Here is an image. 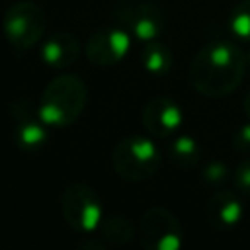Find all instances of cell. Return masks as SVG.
Instances as JSON below:
<instances>
[{"label": "cell", "instance_id": "cell-1", "mask_svg": "<svg viewBox=\"0 0 250 250\" xmlns=\"http://www.w3.org/2000/svg\"><path fill=\"white\" fill-rule=\"evenodd\" d=\"M246 53L232 41L205 43L191 59L188 76L195 92L205 98H225L232 94L246 74Z\"/></svg>", "mask_w": 250, "mask_h": 250}, {"label": "cell", "instance_id": "cell-2", "mask_svg": "<svg viewBox=\"0 0 250 250\" xmlns=\"http://www.w3.org/2000/svg\"><path fill=\"white\" fill-rule=\"evenodd\" d=\"M88 105V86L78 74L55 76L41 94L39 113L53 129L74 125Z\"/></svg>", "mask_w": 250, "mask_h": 250}, {"label": "cell", "instance_id": "cell-3", "mask_svg": "<svg viewBox=\"0 0 250 250\" xmlns=\"http://www.w3.org/2000/svg\"><path fill=\"white\" fill-rule=\"evenodd\" d=\"M111 168L125 182H143L152 178L162 162V152L148 137L129 135L111 148Z\"/></svg>", "mask_w": 250, "mask_h": 250}, {"label": "cell", "instance_id": "cell-4", "mask_svg": "<svg viewBox=\"0 0 250 250\" xmlns=\"http://www.w3.org/2000/svg\"><path fill=\"white\" fill-rule=\"evenodd\" d=\"M2 31L14 55L21 57L45 37L47 16L39 4L31 0H18L6 8L2 16Z\"/></svg>", "mask_w": 250, "mask_h": 250}, {"label": "cell", "instance_id": "cell-5", "mask_svg": "<svg viewBox=\"0 0 250 250\" xmlns=\"http://www.w3.org/2000/svg\"><path fill=\"white\" fill-rule=\"evenodd\" d=\"M61 213L76 234H90L98 230L104 217L100 193L86 182H72L62 189Z\"/></svg>", "mask_w": 250, "mask_h": 250}, {"label": "cell", "instance_id": "cell-6", "mask_svg": "<svg viewBox=\"0 0 250 250\" xmlns=\"http://www.w3.org/2000/svg\"><path fill=\"white\" fill-rule=\"evenodd\" d=\"M113 20L139 41H154L166 27L162 8L150 0H117L111 8Z\"/></svg>", "mask_w": 250, "mask_h": 250}, {"label": "cell", "instance_id": "cell-7", "mask_svg": "<svg viewBox=\"0 0 250 250\" xmlns=\"http://www.w3.org/2000/svg\"><path fill=\"white\" fill-rule=\"evenodd\" d=\"M137 238L145 250H178L184 242V229L170 209L154 205L141 215Z\"/></svg>", "mask_w": 250, "mask_h": 250}, {"label": "cell", "instance_id": "cell-8", "mask_svg": "<svg viewBox=\"0 0 250 250\" xmlns=\"http://www.w3.org/2000/svg\"><path fill=\"white\" fill-rule=\"evenodd\" d=\"M8 113L12 121L14 143L21 150L35 152L41 146H45L49 139V125L43 121L39 113V105H35L27 98H16L12 100Z\"/></svg>", "mask_w": 250, "mask_h": 250}, {"label": "cell", "instance_id": "cell-9", "mask_svg": "<svg viewBox=\"0 0 250 250\" xmlns=\"http://www.w3.org/2000/svg\"><path fill=\"white\" fill-rule=\"evenodd\" d=\"M129 47H131V33L127 29H123L121 25L100 27L88 37L84 53L92 64L113 66L125 59Z\"/></svg>", "mask_w": 250, "mask_h": 250}, {"label": "cell", "instance_id": "cell-10", "mask_svg": "<svg viewBox=\"0 0 250 250\" xmlns=\"http://www.w3.org/2000/svg\"><path fill=\"white\" fill-rule=\"evenodd\" d=\"M182 121V107L168 96L150 98L141 111V123L145 131L154 139H170L180 129Z\"/></svg>", "mask_w": 250, "mask_h": 250}, {"label": "cell", "instance_id": "cell-11", "mask_svg": "<svg viewBox=\"0 0 250 250\" xmlns=\"http://www.w3.org/2000/svg\"><path fill=\"white\" fill-rule=\"evenodd\" d=\"M205 217L207 223L215 230H230L234 229L242 217H244V205L238 199V195L230 189H217L211 193L205 205Z\"/></svg>", "mask_w": 250, "mask_h": 250}, {"label": "cell", "instance_id": "cell-12", "mask_svg": "<svg viewBox=\"0 0 250 250\" xmlns=\"http://www.w3.org/2000/svg\"><path fill=\"white\" fill-rule=\"evenodd\" d=\"M41 61L51 68H68L80 57V39L70 31H55L41 43Z\"/></svg>", "mask_w": 250, "mask_h": 250}, {"label": "cell", "instance_id": "cell-13", "mask_svg": "<svg viewBox=\"0 0 250 250\" xmlns=\"http://www.w3.org/2000/svg\"><path fill=\"white\" fill-rule=\"evenodd\" d=\"M98 232H100V238H104L107 244H113V246H125L137 236V229L129 221V217L119 213L104 215L98 227Z\"/></svg>", "mask_w": 250, "mask_h": 250}, {"label": "cell", "instance_id": "cell-14", "mask_svg": "<svg viewBox=\"0 0 250 250\" xmlns=\"http://www.w3.org/2000/svg\"><path fill=\"white\" fill-rule=\"evenodd\" d=\"M174 62L172 51L168 49V45L160 43V41H148L143 49H141V64L143 68L152 74V76H164L170 72Z\"/></svg>", "mask_w": 250, "mask_h": 250}, {"label": "cell", "instance_id": "cell-15", "mask_svg": "<svg viewBox=\"0 0 250 250\" xmlns=\"http://www.w3.org/2000/svg\"><path fill=\"white\" fill-rule=\"evenodd\" d=\"M168 158L180 168H191L201 158V146L191 135H178L168 143Z\"/></svg>", "mask_w": 250, "mask_h": 250}, {"label": "cell", "instance_id": "cell-16", "mask_svg": "<svg viewBox=\"0 0 250 250\" xmlns=\"http://www.w3.org/2000/svg\"><path fill=\"white\" fill-rule=\"evenodd\" d=\"M229 29L236 39L250 43V0H240L230 10Z\"/></svg>", "mask_w": 250, "mask_h": 250}, {"label": "cell", "instance_id": "cell-17", "mask_svg": "<svg viewBox=\"0 0 250 250\" xmlns=\"http://www.w3.org/2000/svg\"><path fill=\"white\" fill-rule=\"evenodd\" d=\"M229 176H230V170H229V166H227L225 162H221V160H211L209 164H205V168H203V172H201L203 182L209 184V186H221V184L227 182Z\"/></svg>", "mask_w": 250, "mask_h": 250}, {"label": "cell", "instance_id": "cell-18", "mask_svg": "<svg viewBox=\"0 0 250 250\" xmlns=\"http://www.w3.org/2000/svg\"><path fill=\"white\" fill-rule=\"evenodd\" d=\"M234 186L238 191L250 197V156L242 158V162L234 170Z\"/></svg>", "mask_w": 250, "mask_h": 250}, {"label": "cell", "instance_id": "cell-19", "mask_svg": "<svg viewBox=\"0 0 250 250\" xmlns=\"http://www.w3.org/2000/svg\"><path fill=\"white\" fill-rule=\"evenodd\" d=\"M232 148L236 152L250 150V119L246 123L238 125L236 131L232 133Z\"/></svg>", "mask_w": 250, "mask_h": 250}, {"label": "cell", "instance_id": "cell-20", "mask_svg": "<svg viewBox=\"0 0 250 250\" xmlns=\"http://www.w3.org/2000/svg\"><path fill=\"white\" fill-rule=\"evenodd\" d=\"M107 246V242L102 238V240H98V238H86V240H82V242H78V248L80 250H104Z\"/></svg>", "mask_w": 250, "mask_h": 250}, {"label": "cell", "instance_id": "cell-21", "mask_svg": "<svg viewBox=\"0 0 250 250\" xmlns=\"http://www.w3.org/2000/svg\"><path fill=\"white\" fill-rule=\"evenodd\" d=\"M242 105H244V113H246V119H250V90L244 94V102H242Z\"/></svg>", "mask_w": 250, "mask_h": 250}, {"label": "cell", "instance_id": "cell-22", "mask_svg": "<svg viewBox=\"0 0 250 250\" xmlns=\"http://www.w3.org/2000/svg\"><path fill=\"white\" fill-rule=\"evenodd\" d=\"M246 61H248V66H250V51L246 53Z\"/></svg>", "mask_w": 250, "mask_h": 250}]
</instances>
